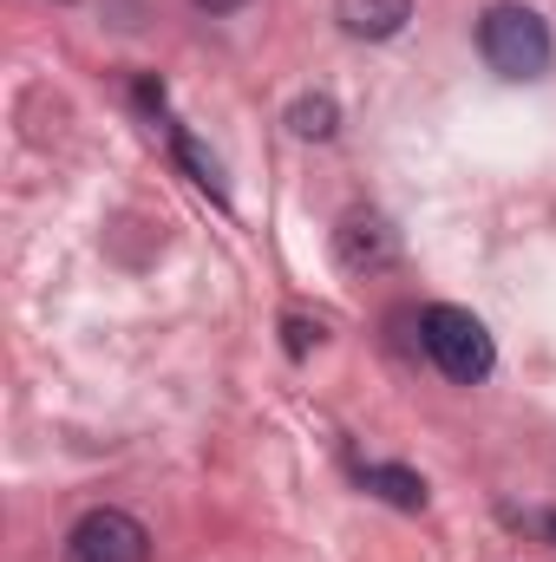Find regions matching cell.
<instances>
[{
    "label": "cell",
    "mask_w": 556,
    "mask_h": 562,
    "mask_svg": "<svg viewBox=\"0 0 556 562\" xmlns=\"http://www.w3.org/2000/svg\"><path fill=\"white\" fill-rule=\"evenodd\" d=\"M177 157H184V164H190V170H197V183H203V190H223V164H216V157H210V150H203V144L190 138V132H184V138H177Z\"/></svg>",
    "instance_id": "ba28073f"
},
{
    "label": "cell",
    "mask_w": 556,
    "mask_h": 562,
    "mask_svg": "<svg viewBox=\"0 0 556 562\" xmlns=\"http://www.w3.org/2000/svg\"><path fill=\"white\" fill-rule=\"evenodd\" d=\"M334 20L354 40H393L413 20V0H334Z\"/></svg>",
    "instance_id": "5b68a950"
},
{
    "label": "cell",
    "mask_w": 556,
    "mask_h": 562,
    "mask_svg": "<svg viewBox=\"0 0 556 562\" xmlns=\"http://www.w3.org/2000/svg\"><path fill=\"white\" fill-rule=\"evenodd\" d=\"M138 105H144V112H157V105H164V86H151V79H138Z\"/></svg>",
    "instance_id": "30bf717a"
},
{
    "label": "cell",
    "mask_w": 556,
    "mask_h": 562,
    "mask_svg": "<svg viewBox=\"0 0 556 562\" xmlns=\"http://www.w3.org/2000/svg\"><path fill=\"white\" fill-rule=\"evenodd\" d=\"M66 562H151V537L132 510H86L66 537Z\"/></svg>",
    "instance_id": "3957f363"
},
{
    "label": "cell",
    "mask_w": 556,
    "mask_h": 562,
    "mask_svg": "<svg viewBox=\"0 0 556 562\" xmlns=\"http://www.w3.org/2000/svg\"><path fill=\"white\" fill-rule=\"evenodd\" d=\"M419 327H425L419 340H425V353H432V367H438L445 380L478 386V380L498 367V347H491V334H485L478 314H465V307H425Z\"/></svg>",
    "instance_id": "7a4b0ae2"
},
{
    "label": "cell",
    "mask_w": 556,
    "mask_h": 562,
    "mask_svg": "<svg viewBox=\"0 0 556 562\" xmlns=\"http://www.w3.org/2000/svg\"><path fill=\"white\" fill-rule=\"evenodd\" d=\"M334 256H341V269H387L393 256H400V236H393V223L387 216H367V210H354L341 229H334Z\"/></svg>",
    "instance_id": "277c9868"
},
{
    "label": "cell",
    "mask_w": 556,
    "mask_h": 562,
    "mask_svg": "<svg viewBox=\"0 0 556 562\" xmlns=\"http://www.w3.org/2000/svg\"><path fill=\"white\" fill-rule=\"evenodd\" d=\"M544 530H551V537H556V510H551V517H544Z\"/></svg>",
    "instance_id": "7c38bea8"
},
{
    "label": "cell",
    "mask_w": 556,
    "mask_h": 562,
    "mask_svg": "<svg viewBox=\"0 0 556 562\" xmlns=\"http://www.w3.org/2000/svg\"><path fill=\"white\" fill-rule=\"evenodd\" d=\"M281 327H288V353H294V360H301V353H308V347L321 340V327H308V321H294V314H288Z\"/></svg>",
    "instance_id": "9c48e42d"
},
{
    "label": "cell",
    "mask_w": 556,
    "mask_h": 562,
    "mask_svg": "<svg viewBox=\"0 0 556 562\" xmlns=\"http://www.w3.org/2000/svg\"><path fill=\"white\" fill-rule=\"evenodd\" d=\"M478 53H485V66H491L498 79H544L556 40H551V26H544L537 7L498 0V7H485V20H478Z\"/></svg>",
    "instance_id": "6da1fadb"
},
{
    "label": "cell",
    "mask_w": 556,
    "mask_h": 562,
    "mask_svg": "<svg viewBox=\"0 0 556 562\" xmlns=\"http://www.w3.org/2000/svg\"><path fill=\"white\" fill-rule=\"evenodd\" d=\"M288 125H294V138H334L341 132V105L327 92H308V99L288 105Z\"/></svg>",
    "instance_id": "52a82bcc"
},
{
    "label": "cell",
    "mask_w": 556,
    "mask_h": 562,
    "mask_svg": "<svg viewBox=\"0 0 556 562\" xmlns=\"http://www.w3.org/2000/svg\"><path fill=\"white\" fill-rule=\"evenodd\" d=\"M360 491L387 497L393 510H425V477L407 464H360Z\"/></svg>",
    "instance_id": "8992f818"
},
{
    "label": "cell",
    "mask_w": 556,
    "mask_h": 562,
    "mask_svg": "<svg viewBox=\"0 0 556 562\" xmlns=\"http://www.w3.org/2000/svg\"><path fill=\"white\" fill-rule=\"evenodd\" d=\"M203 13H230V7H243V0H197Z\"/></svg>",
    "instance_id": "8fae6325"
}]
</instances>
